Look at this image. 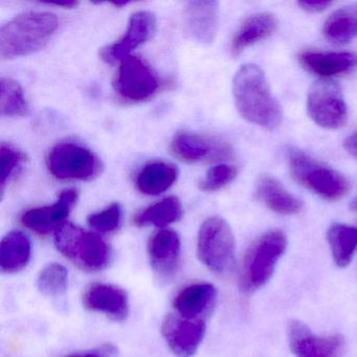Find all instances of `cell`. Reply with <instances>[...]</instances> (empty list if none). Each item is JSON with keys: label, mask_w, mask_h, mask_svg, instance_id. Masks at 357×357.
<instances>
[{"label": "cell", "mask_w": 357, "mask_h": 357, "mask_svg": "<svg viewBox=\"0 0 357 357\" xmlns=\"http://www.w3.org/2000/svg\"><path fill=\"white\" fill-rule=\"evenodd\" d=\"M233 93L236 107L244 120L268 130L281 124V105L258 66L244 64L238 70L234 77Z\"/></svg>", "instance_id": "1"}, {"label": "cell", "mask_w": 357, "mask_h": 357, "mask_svg": "<svg viewBox=\"0 0 357 357\" xmlns=\"http://www.w3.org/2000/svg\"><path fill=\"white\" fill-rule=\"evenodd\" d=\"M58 18L50 12H26L0 30V57L13 59L36 53L49 43L58 29Z\"/></svg>", "instance_id": "2"}, {"label": "cell", "mask_w": 357, "mask_h": 357, "mask_svg": "<svg viewBox=\"0 0 357 357\" xmlns=\"http://www.w3.org/2000/svg\"><path fill=\"white\" fill-rule=\"evenodd\" d=\"M286 248L287 237L279 229L262 234L250 244L240 271V288L244 294L256 291L271 280Z\"/></svg>", "instance_id": "3"}, {"label": "cell", "mask_w": 357, "mask_h": 357, "mask_svg": "<svg viewBox=\"0 0 357 357\" xmlns=\"http://www.w3.org/2000/svg\"><path fill=\"white\" fill-rule=\"evenodd\" d=\"M286 158L292 178L319 197L336 202L348 193V179L338 171L313 160L296 148L287 149Z\"/></svg>", "instance_id": "4"}, {"label": "cell", "mask_w": 357, "mask_h": 357, "mask_svg": "<svg viewBox=\"0 0 357 357\" xmlns=\"http://www.w3.org/2000/svg\"><path fill=\"white\" fill-rule=\"evenodd\" d=\"M55 244L63 256L87 271H103L112 258L109 246L99 235L70 222L55 231Z\"/></svg>", "instance_id": "5"}, {"label": "cell", "mask_w": 357, "mask_h": 357, "mask_svg": "<svg viewBox=\"0 0 357 357\" xmlns=\"http://www.w3.org/2000/svg\"><path fill=\"white\" fill-rule=\"evenodd\" d=\"M236 242L229 223L218 216L206 219L198 234L197 254L211 271L225 273L235 263Z\"/></svg>", "instance_id": "6"}, {"label": "cell", "mask_w": 357, "mask_h": 357, "mask_svg": "<svg viewBox=\"0 0 357 357\" xmlns=\"http://www.w3.org/2000/svg\"><path fill=\"white\" fill-rule=\"evenodd\" d=\"M50 172L62 181H91L102 171V162L91 150L74 143L56 145L47 156Z\"/></svg>", "instance_id": "7"}, {"label": "cell", "mask_w": 357, "mask_h": 357, "mask_svg": "<svg viewBox=\"0 0 357 357\" xmlns=\"http://www.w3.org/2000/svg\"><path fill=\"white\" fill-rule=\"evenodd\" d=\"M307 112L321 128L334 130L344 126L348 108L337 83L326 79L313 83L307 97Z\"/></svg>", "instance_id": "8"}, {"label": "cell", "mask_w": 357, "mask_h": 357, "mask_svg": "<svg viewBox=\"0 0 357 357\" xmlns=\"http://www.w3.org/2000/svg\"><path fill=\"white\" fill-rule=\"evenodd\" d=\"M171 151L179 160L189 164L214 162L233 158L231 143L222 137L178 132L171 142Z\"/></svg>", "instance_id": "9"}, {"label": "cell", "mask_w": 357, "mask_h": 357, "mask_svg": "<svg viewBox=\"0 0 357 357\" xmlns=\"http://www.w3.org/2000/svg\"><path fill=\"white\" fill-rule=\"evenodd\" d=\"M114 86L123 99L139 102L149 99L160 83L147 63L139 57L129 56L121 62Z\"/></svg>", "instance_id": "10"}, {"label": "cell", "mask_w": 357, "mask_h": 357, "mask_svg": "<svg viewBox=\"0 0 357 357\" xmlns=\"http://www.w3.org/2000/svg\"><path fill=\"white\" fill-rule=\"evenodd\" d=\"M287 333L290 350L296 357H342L346 349L340 334L317 335L300 321H291Z\"/></svg>", "instance_id": "11"}, {"label": "cell", "mask_w": 357, "mask_h": 357, "mask_svg": "<svg viewBox=\"0 0 357 357\" xmlns=\"http://www.w3.org/2000/svg\"><path fill=\"white\" fill-rule=\"evenodd\" d=\"M204 319H190L170 314L162 326V335L177 357H192L199 348L206 334Z\"/></svg>", "instance_id": "12"}, {"label": "cell", "mask_w": 357, "mask_h": 357, "mask_svg": "<svg viewBox=\"0 0 357 357\" xmlns=\"http://www.w3.org/2000/svg\"><path fill=\"white\" fill-rule=\"evenodd\" d=\"M155 31V16L150 12H137L131 16L124 36L116 43L103 47L100 51V57L108 64L122 62L129 57L133 50L151 39Z\"/></svg>", "instance_id": "13"}, {"label": "cell", "mask_w": 357, "mask_h": 357, "mask_svg": "<svg viewBox=\"0 0 357 357\" xmlns=\"http://www.w3.org/2000/svg\"><path fill=\"white\" fill-rule=\"evenodd\" d=\"M78 197V190H66L60 194L57 202L52 206L31 208L24 212L22 216V223L40 235L56 231L66 223V219L76 204Z\"/></svg>", "instance_id": "14"}, {"label": "cell", "mask_w": 357, "mask_h": 357, "mask_svg": "<svg viewBox=\"0 0 357 357\" xmlns=\"http://www.w3.org/2000/svg\"><path fill=\"white\" fill-rule=\"evenodd\" d=\"M219 3L214 0L190 1L183 11L185 33L197 43L210 45L218 31Z\"/></svg>", "instance_id": "15"}, {"label": "cell", "mask_w": 357, "mask_h": 357, "mask_svg": "<svg viewBox=\"0 0 357 357\" xmlns=\"http://www.w3.org/2000/svg\"><path fill=\"white\" fill-rule=\"evenodd\" d=\"M83 305L89 310L104 313L116 321H124L128 317V296L114 284H91L83 294Z\"/></svg>", "instance_id": "16"}, {"label": "cell", "mask_w": 357, "mask_h": 357, "mask_svg": "<svg viewBox=\"0 0 357 357\" xmlns=\"http://www.w3.org/2000/svg\"><path fill=\"white\" fill-rule=\"evenodd\" d=\"M298 60L305 70L326 80L357 68L356 54L348 52L304 51L298 54Z\"/></svg>", "instance_id": "17"}, {"label": "cell", "mask_w": 357, "mask_h": 357, "mask_svg": "<svg viewBox=\"0 0 357 357\" xmlns=\"http://www.w3.org/2000/svg\"><path fill=\"white\" fill-rule=\"evenodd\" d=\"M150 261L162 277L174 275L181 262V244L178 235L171 229H160L150 238L148 244Z\"/></svg>", "instance_id": "18"}, {"label": "cell", "mask_w": 357, "mask_h": 357, "mask_svg": "<svg viewBox=\"0 0 357 357\" xmlns=\"http://www.w3.org/2000/svg\"><path fill=\"white\" fill-rule=\"evenodd\" d=\"M216 288L208 283H196L181 289L174 298L175 310L190 319H206L214 310Z\"/></svg>", "instance_id": "19"}, {"label": "cell", "mask_w": 357, "mask_h": 357, "mask_svg": "<svg viewBox=\"0 0 357 357\" xmlns=\"http://www.w3.org/2000/svg\"><path fill=\"white\" fill-rule=\"evenodd\" d=\"M255 194L265 206L280 215H296L302 212L304 204L292 195L271 174H261L257 178Z\"/></svg>", "instance_id": "20"}, {"label": "cell", "mask_w": 357, "mask_h": 357, "mask_svg": "<svg viewBox=\"0 0 357 357\" xmlns=\"http://www.w3.org/2000/svg\"><path fill=\"white\" fill-rule=\"evenodd\" d=\"M279 20L268 12L254 14L246 18L231 40V52L234 57L239 56L244 50L271 37L277 31Z\"/></svg>", "instance_id": "21"}, {"label": "cell", "mask_w": 357, "mask_h": 357, "mask_svg": "<svg viewBox=\"0 0 357 357\" xmlns=\"http://www.w3.org/2000/svg\"><path fill=\"white\" fill-rule=\"evenodd\" d=\"M32 246L28 236L22 231H11L0 244V269L3 273H17L30 262Z\"/></svg>", "instance_id": "22"}, {"label": "cell", "mask_w": 357, "mask_h": 357, "mask_svg": "<svg viewBox=\"0 0 357 357\" xmlns=\"http://www.w3.org/2000/svg\"><path fill=\"white\" fill-rule=\"evenodd\" d=\"M177 176L178 170L174 165L152 162L139 171L135 183L142 193L155 196L167 191L176 181Z\"/></svg>", "instance_id": "23"}, {"label": "cell", "mask_w": 357, "mask_h": 357, "mask_svg": "<svg viewBox=\"0 0 357 357\" xmlns=\"http://www.w3.org/2000/svg\"><path fill=\"white\" fill-rule=\"evenodd\" d=\"M324 36L335 45H344L357 37V3L340 8L326 20Z\"/></svg>", "instance_id": "24"}, {"label": "cell", "mask_w": 357, "mask_h": 357, "mask_svg": "<svg viewBox=\"0 0 357 357\" xmlns=\"http://www.w3.org/2000/svg\"><path fill=\"white\" fill-rule=\"evenodd\" d=\"M326 238L335 264L340 268L348 266L357 250L356 227L334 223L328 229Z\"/></svg>", "instance_id": "25"}, {"label": "cell", "mask_w": 357, "mask_h": 357, "mask_svg": "<svg viewBox=\"0 0 357 357\" xmlns=\"http://www.w3.org/2000/svg\"><path fill=\"white\" fill-rule=\"evenodd\" d=\"M181 216H183V206L181 200L174 196H171L139 213L135 217V225L139 227L152 225L162 227L175 222L181 219Z\"/></svg>", "instance_id": "26"}, {"label": "cell", "mask_w": 357, "mask_h": 357, "mask_svg": "<svg viewBox=\"0 0 357 357\" xmlns=\"http://www.w3.org/2000/svg\"><path fill=\"white\" fill-rule=\"evenodd\" d=\"M28 109V103L22 86L12 79H1L0 81V114L1 116H26Z\"/></svg>", "instance_id": "27"}, {"label": "cell", "mask_w": 357, "mask_h": 357, "mask_svg": "<svg viewBox=\"0 0 357 357\" xmlns=\"http://www.w3.org/2000/svg\"><path fill=\"white\" fill-rule=\"evenodd\" d=\"M68 285V271L63 265L51 263L39 273L37 286L41 294L59 298L66 294Z\"/></svg>", "instance_id": "28"}, {"label": "cell", "mask_w": 357, "mask_h": 357, "mask_svg": "<svg viewBox=\"0 0 357 357\" xmlns=\"http://www.w3.org/2000/svg\"><path fill=\"white\" fill-rule=\"evenodd\" d=\"M26 156L22 152L14 149L11 146L1 144L0 147V192L1 196L5 192L6 185L11 177L15 174L16 170L24 162Z\"/></svg>", "instance_id": "29"}, {"label": "cell", "mask_w": 357, "mask_h": 357, "mask_svg": "<svg viewBox=\"0 0 357 357\" xmlns=\"http://www.w3.org/2000/svg\"><path fill=\"white\" fill-rule=\"evenodd\" d=\"M122 215V206L118 202H114L105 210L89 215L87 221L93 229L101 233H112L120 227Z\"/></svg>", "instance_id": "30"}, {"label": "cell", "mask_w": 357, "mask_h": 357, "mask_svg": "<svg viewBox=\"0 0 357 357\" xmlns=\"http://www.w3.org/2000/svg\"><path fill=\"white\" fill-rule=\"evenodd\" d=\"M237 169L229 165H219L208 171L200 181L199 188L204 192H214L231 183L237 176Z\"/></svg>", "instance_id": "31"}, {"label": "cell", "mask_w": 357, "mask_h": 357, "mask_svg": "<svg viewBox=\"0 0 357 357\" xmlns=\"http://www.w3.org/2000/svg\"><path fill=\"white\" fill-rule=\"evenodd\" d=\"M298 5L309 13H321L328 9L332 3L331 1H300Z\"/></svg>", "instance_id": "32"}, {"label": "cell", "mask_w": 357, "mask_h": 357, "mask_svg": "<svg viewBox=\"0 0 357 357\" xmlns=\"http://www.w3.org/2000/svg\"><path fill=\"white\" fill-rule=\"evenodd\" d=\"M116 350L112 347H103L100 351H91V352L75 353L66 357H114Z\"/></svg>", "instance_id": "33"}, {"label": "cell", "mask_w": 357, "mask_h": 357, "mask_svg": "<svg viewBox=\"0 0 357 357\" xmlns=\"http://www.w3.org/2000/svg\"><path fill=\"white\" fill-rule=\"evenodd\" d=\"M344 147L349 154L357 158V132L352 133L344 139Z\"/></svg>", "instance_id": "34"}, {"label": "cell", "mask_w": 357, "mask_h": 357, "mask_svg": "<svg viewBox=\"0 0 357 357\" xmlns=\"http://www.w3.org/2000/svg\"><path fill=\"white\" fill-rule=\"evenodd\" d=\"M351 208H352L353 211H356L357 212V197H355L354 199H353L352 204H351Z\"/></svg>", "instance_id": "35"}]
</instances>
